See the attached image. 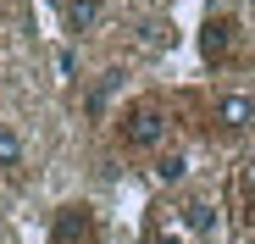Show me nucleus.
<instances>
[{"mask_svg":"<svg viewBox=\"0 0 255 244\" xmlns=\"http://www.w3.org/2000/svg\"><path fill=\"white\" fill-rule=\"evenodd\" d=\"M95 17H100V6H95V0H72V6H67V28H72V33H83Z\"/></svg>","mask_w":255,"mask_h":244,"instance_id":"6","label":"nucleus"},{"mask_svg":"<svg viewBox=\"0 0 255 244\" xmlns=\"http://www.w3.org/2000/svg\"><path fill=\"white\" fill-rule=\"evenodd\" d=\"M150 244H189V233H178V228H155Z\"/></svg>","mask_w":255,"mask_h":244,"instance_id":"7","label":"nucleus"},{"mask_svg":"<svg viewBox=\"0 0 255 244\" xmlns=\"http://www.w3.org/2000/svg\"><path fill=\"white\" fill-rule=\"evenodd\" d=\"M166 139V117L161 111H133V122H128V144L133 150H161Z\"/></svg>","mask_w":255,"mask_h":244,"instance_id":"1","label":"nucleus"},{"mask_svg":"<svg viewBox=\"0 0 255 244\" xmlns=\"http://www.w3.org/2000/svg\"><path fill=\"white\" fill-rule=\"evenodd\" d=\"M56 67H61V78H72V72H78V56H72V50H61V56H56Z\"/></svg>","mask_w":255,"mask_h":244,"instance_id":"8","label":"nucleus"},{"mask_svg":"<svg viewBox=\"0 0 255 244\" xmlns=\"http://www.w3.org/2000/svg\"><path fill=\"white\" fill-rule=\"evenodd\" d=\"M183 233H189V239H217V233H222L217 206H211V200H189V206H183Z\"/></svg>","mask_w":255,"mask_h":244,"instance_id":"3","label":"nucleus"},{"mask_svg":"<svg viewBox=\"0 0 255 244\" xmlns=\"http://www.w3.org/2000/svg\"><path fill=\"white\" fill-rule=\"evenodd\" d=\"M183 178H189V155H183V150L155 155V183H183Z\"/></svg>","mask_w":255,"mask_h":244,"instance_id":"5","label":"nucleus"},{"mask_svg":"<svg viewBox=\"0 0 255 244\" xmlns=\"http://www.w3.org/2000/svg\"><path fill=\"white\" fill-rule=\"evenodd\" d=\"M22 155H28V150H22V133L0 122V172H17V167H22Z\"/></svg>","mask_w":255,"mask_h":244,"instance_id":"4","label":"nucleus"},{"mask_svg":"<svg viewBox=\"0 0 255 244\" xmlns=\"http://www.w3.org/2000/svg\"><path fill=\"white\" fill-rule=\"evenodd\" d=\"M217 122L222 128H255V95L250 89H233L217 100Z\"/></svg>","mask_w":255,"mask_h":244,"instance_id":"2","label":"nucleus"},{"mask_svg":"<svg viewBox=\"0 0 255 244\" xmlns=\"http://www.w3.org/2000/svg\"><path fill=\"white\" fill-rule=\"evenodd\" d=\"M250 6H255V0H250Z\"/></svg>","mask_w":255,"mask_h":244,"instance_id":"9","label":"nucleus"}]
</instances>
